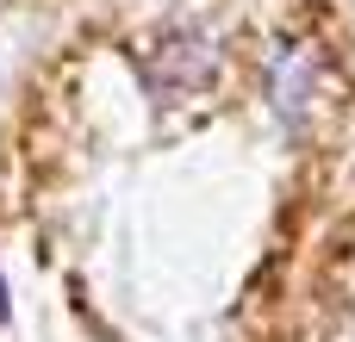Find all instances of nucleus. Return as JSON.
Listing matches in <instances>:
<instances>
[{
  "mask_svg": "<svg viewBox=\"0 0 355 342\" xmlns=\"http://www.w3.org/2000/svg\"><path fill=\"white\" fill-rule=\"evenodd\" d=\"M6 318H12V293H6V274H0V330H6Z\"/></svg>",
  "mask_w": 355,
  "mask_h": 342,
  "instance_id": "nucleus-1",
  "label": "nucleus"
}]
</instances>
